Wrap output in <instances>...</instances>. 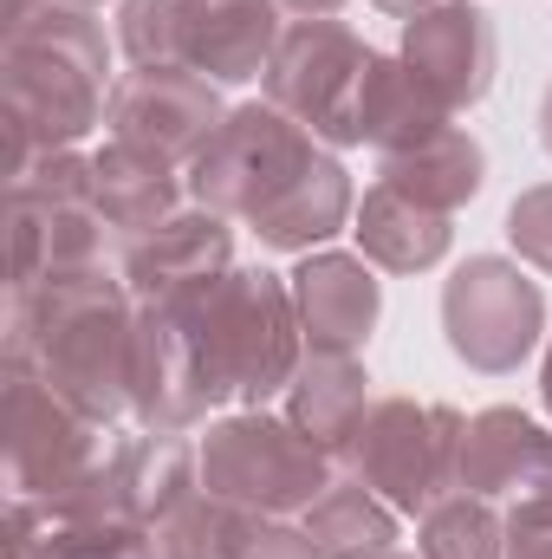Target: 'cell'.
<instances>
[{"label": "cell", "mask_w": 552, "mask_h": 559, "mask_svg": "<svg viewBox=\"0 0 552 559\" xmlns=\"http://www.w3.org/2000/svg\"><path fill=\"white\" fill-rule=\"evenodd\" d=\"M7 358L33 365L65 404L111 423L131 411V358H137V293L105 274H52L13 286L7 306Z\"/></svg>", "instance_id": "obj_1"}, {"label": "cell", "mask_w": 552, "mask_h": 559, "mask_svg": "<svg viewBox=\"0 0 552 559\" xmlns=\"http://www.w3.org/2000/svg\"><path fill=\"white\" fill-rule=\"evenodd\" d=\"M111 46L92 7L39 0L7 20V176L33 156L72 150L111 105Z\"/></svg>", "instance_id": "obj_2"}, {"label": "cell", "mask_w": 552, "mask_h": 559, "mask_svg": "<svg viewBox=\"0 0 552 559\" xmlns=\"http://www.w3.org/2000/svg\"><path fill=\"white\" fill-rule=\"evenodd\" d=\"M195 345V365H202V391L208 404H267L274 391H286L299 378V306H292V286L261 267H235V274H215L208 286L182 293L169 306Z\"/></svg>", "instance_id": "obj_3"}, {"label": "cell", "mask_w": 552, "mask_h": 559, "mask_svg": "<svg viewBox=\"0 0 552 559\" xmlns=\"http://www.w3.org/2000/svg\"><path fill=\"white\" fill-rule=\"evenodd\" d=\"M461 429L448 404H416V397H377L345 462L371 495H384L397 514H429L461 488Z\"/></svg>", "instance_id": "obj_4"}, {"label": "cell", "mask_w": 552, "mask_h": 559, "mask_svg": "<svg viewBox=\"0 0 552 559\" xmlns=\"http://www.w3.org/2000/svg\"><path fill=\"white\" fill-rule=\"evenodd\" d=\"M202 488L248 514H292L332 488V449H319L292 417L248 411L202 436Z\"/></svg>", "instance_id": "obj_5"}, {"label": "cell", "mask_w": 552, "mask_h": 559, "mask_svg": "<svg viewBox=\"0 0 552 559\" xmlns=\"http://www.w3.org/2000/svg\"><path fill=\"white\" fill-rule=\"evenodd\" d=\"M111 436H118L111 423L85 417L33 365L7 358V481H13V501H65V495H79L98 475Z\"/></svg>", "instance_id": "obj_6"}, {"label": "cell", "mask_w": 552, "mask_h": 559, "mask_svg": "<svg viewBox=\"0 0 552 559\" xmlns=\"http://www.w3.org/2000/svg\"><path fill=\"white\" fill-rule=\"evenodd\" d=\"M312 156H319L312 131L292 124L279 105H241V111H228V124L202 143V156L189 163V189H195L202 209L254 222L261 209H274L279 189Z\"/></svg>", "instance_id": "obj_7"}, {"label": "cell", "mask_w": 552, "mask_h": 559, "mask_svg": "<svg viewBox=\"0 0 552 559\" xmlns=\"http://www.w3.org/2000/svg\"><path fill=\"white\" fill-rule=\"evenodd\" d=\"M371 46L338 20H292L267 66V105H279L312 138L358 143V92L371 72Z\"/></svg>", "instance_id": "obj_8"}, {"label": "cell", "mask_w": 552, "mask_h": 559, "mask_svg": "<svg viewBox=\"0 0 552 559\" xmlns=\"http://www.w3.org/2000/svg\"><path fill=\"white\" fill-rule=\"evenodd\" d=\"M442 332H448L455 358H468L475 371L501 378V371H514L540 345V332H547V293L520 274L514 261L475 254L442 286Z\"/></svg>", "instance_id": "obj_9"}, {"label": "cell", "mask_w": 552, "mask_h": 559, "mask_svg": "<svg viewBox=\"0 0 552 559\" xmlns=\"http://www.w3.org/2000/svg\"><path fill=\"white\" fill-rule=\"evenodd\" d=\"M105 124L118 143H137L163 163H195L202 143L228 124L221 98H215V79L189 72V66H137L111 85V105H105Z\"/></svg>", "instance_id": "obj_10"}, {"label": "cell", "mask_w": 552, "mask_h": 559, "mask_svg": "<svg viewBox=\"0 0 552 559\" xmlns=\"http://www.w3.org/2000/svg\"><path fill=\"white\" fill-rule=\"evenodd\" d=\"M404 59H410L416 79L442 98V111H468V105L488 98L501 46H494V26H488L481 7L448 0V7L416 13L404 26Z\"/></svg>", "instance_id": "obj_11"}, {"label": "cell", "mask_w": 552, "mask_h": 559, "mask_svg": "<svg viewBox=\"0 0 552 559\" xmlns=\"http://www.w3.org/2000/svg\"><path fill=\"white\" fill-rule=\"evenodd\" d=\"M215 274H228V215L215 209L169 215L163 228L124 241V286L143 306H176L182 293L208 286Z\"/></svg>", "instance_id": "obj_12"}, {"label": "cell", "mask_w": 552, "mask_h": 559, "mask_svg": "<svg viewBox=\"0 0 552 559\" xmlns=\"http://www.w3.org/2000/svg\"><path fill=\"white\" fill-rule=\"evenodd\" d=\"M131 411H137L143 429H169V436H182L208 411L202 365H195V345H189L182 319L169 306H143V299H137V358H131Z\"/></svg>", "instance_id": "obj_13"}, {"label": "cell", "mask_w": 552, "mask_h": 559, "mask_svg": "<svg viewBox=\"0 0 552 559\" xmlns=\"http://www.w3.org/2000/svg\"><path fill=\"white\" fill-rule=\"evenodd\" d=\"M279 52V0H189L182 66L202 79H261Z\"/></svg>", "instance_id": "obj_14"}, {"label": "cell", "mask_w": 552, "mask_h": 559, "mask_svg": "<svg viewBox=\"0 0 552 559\" xmlns=\"http://www.w3.org/2000/svg\"><path fill=\"white\" fill-rule=\"evenodd\" d=\"M292 306H299V325H305L312 352H364V338L377 325V306H384V286L351 254H312L292 274Z\"/></svg>", "instance_id": "obj_15"}, {"label": "cell", "mask_w": 552, "mask_h": 559, "mask_svg": "<svg viewBox=\"0 0 552 559\" xmlns=\"http://www.w3.org/2000/svg\"><path fill=\"white\" fill-rule=\"evenodd\" d=\"M7 222H13V286L52 274H98L105 248H111V222L92 202H13L7 195Z\"/></svg>", "instance_id": "obj_16"}, {"label": "cell", "mask_w": 552, "mask_h": 559, "mask_svg": "<svg viewBox=\"0 0 552 559\" xmlns=\"http://www.w3.org/2000/svg\"><path fill=\"white\" fill-rule=\"evenodd\" d=\"M7 547L26 559H163L143 534V521L124 514H65L52 501H13Z\"/></svg>", "instance_id": "obj_17"}, {"label": "cell", "mask_w": 552, "mask_h": 559, "mask_svg": "<svg viewBox=\"0 0 552 559\" xmlns=\"http://www.w3.org/2000/svg\"><path fill=\"white\" fill-rule=\"evenodd\" d=\"M92 209L111 222V235L137 241V235L163 228L176 215V176H169L163 156L111 138L92 156Z\"/></svg>", "instance_id": "obj_18"}, {"label": "cell", "mask_w": 552, "mask_h": 559, "mask_svg": "<svg viewBox=\"0 0 552 559\" xmlns=\"http://www.w3.org/2000/svg\"><path fill=\"white\" fill-rule=\"evenodd\" d=\"M552 455V436L520 411H481L461 429V488L455 495H520Z\"/></svg>", "instance_id": "obj_19"}, {"label": "cell", "mask_w": 552, "mask_h": 559, "mask_svg": "<svg viewBox=\"0 0 552 559\" xmlns=\"http://www.w3.org/2000/svg\"><path fill=\"white\" fill-rule=\"evenodd\" d=\"M364 365H358V352H312L305 365H299V378L286 384L292 397H286V417L299 423L319 449H332V455H345L351 449V436H358V423L371 411V397H364Z\"/></svg>", "instance_id": "obj_20"}, {"label": "cell", "mask_w": 552, "mask_h": 559, "mask_svg": "<svg viewBox=\"0 0 552 559\" xmlns=\"http://www.w3.org/2000/svg\"><path fill=\"white\" fill-rule=\"evenodd\" d=\"M481 176H488L481 143L468 138V131H455V124H442L435 138H422V143H410V150H391V156H384V182L404 189V195L422 202V209H435V215H455L461 202H475Z\"/></svg>", "instance_id": "obj_21"}, {"label": "cell", "mask_w": 552, "mask_h": 559, "mask_svg": "<svg viewBox=\"0 0 552 559\" xmlns=\"http://www.w3.org/2000/svg\"><path fill=\"white\" fill-rule=\"evenodd\" d=\"M442 124H448V111L410 72V59H371L364 92H358V143H377L391 156V150L435 138Z\"/></svg>", "instance_id": "obj_22"}, {"label": "cell", "mask_w": 552, "mask_h": 559, "mask_svg": "<svg viewBox=\"0 0 552 559\" xmlns=\"http://www.w3.org/2000/svg\"><path fill=\"white\" fill-rule=\"evenodd\" d=\"M358 248L364 261L391 267V274H416V267H435L448 254V215L410 202L404 189L377 182L364 202H358Z\"/></svg>", "instance_id": "obj_23"}, {"label": "cell", "mask_w": 552, "mask_h": 559, "mask_svg": "<svg viewBox=\"0 0 552 559\" xmlns=\"http://www.w3.org/2000/svg\"><path fill=\"white\" fill-rule=\"evenodd\" d=\"M345 215H351V182H345V169L319 150L286 189H279L274 209H261L248 228L267 241V248H312V241H325V235H338L345 228Z\"/></svg>", "instance_id": "obj_24"}, {"label": "cell", "mask_w": 552, "mask_h": 559, "mask_svg": "<svg viewBox=\"0 0 552 559\" xmlns=\"http://www.w3.org/2000/svg\"><path fill=\"white\" fill-rule=\"evenodd\" d=\"M305 534L319 540L325 559H377V554H391V540H397V514L364 481H332L305 508Z\"/></svg>", "instance_id": "obj_25"}, {"label": "cell", "mask_w": 552, "mask_h": 559, "mask_svg": "<svg viewBox=\"0 0 552 559\" xmlns=\"http://www.w3.org/2000/svg\"><path fill=\"white\" fill-rule=\"evenodd\" d=\"M254 534H261V514H248V508H235L208 488L189 495L169 521H156L163 559H248Z\"/></svg>", "instance_id": "obj_26"}, {"label": "cell", "mask_w": 552, "mask_h": 559, "mask_svg": "<svg viewBox=\"0 0 552 559\" xmlns=\"http://www.w3.org/2000/svg\"><path fill=\"white\" fill-rule=\"evenodd\" d=\"M422 559H507L488 495H448L422 514Z\"/></svg>", "instance_id": "obj_27"}, {"label": "cell", "mask_w": 552, "mask_h": 559, "mask_svg": "<svg viewBox=\"0 0 552 559\" xmlns=\"http://www.w3.org/2000/svg\"><path fill=\"white\" fill-rule=\"evenodd\" d=\"M182 13L189 0H124L118 46L131 66H182Z\"/></svg>", "instance_id": "obj_28"}, {"label": "cell", "mask_w": 552, "mask_h": 559, "mask_svg": "<svg viewBox=\"0 0 552 559\" xmlns=\"http://www.w3.org/2000/svg\"><path fill=\"white\" fill-rule=\"evenodd\" d=\"M507 241L520 248V261H533L540 274H552V182L527 189L507 209Z\"/></svg>", "instance_id": "obj_29"}, {"label": "cell", "mask_w": 552, "mask_h": 559, "mask_svg": "<svg viewBox=\"0 0 552 559\" xmlns=\"http://www.w3.org/2000/svg\"><path fill=\"white\" fill-rule=\"evenodd\" d=\"M248 559H325V554H319V540L305 527H261Z\"/></svg>", "instance_id": "obj_30"}, {"label": "cell", "mask_w": 552, "mask_h": 559, "mask_svg": "<svg viewBox=\"0 0 552 559\" xmlns=\"http://www.w3.org/2000/svg\"><path fill=\"white\" fill-rule=\"evenodd\" d=\"M371 7H384V13H397V20H416V13H435V7H448V0H371Z\"/></svg>", "instance_id": "obj_31"}, {"label": "cell", "mask_w": 552, "mask_h": 559, "mask_svg": "<svg viewBox=\"0 0 552 559\" xmlns=\"http://www.w3.org/2000/svg\"><path fill=\"white\" fill-rule=\"evenodd\" d=\"M279 7H292L299 20H332V13H338L345 0H279Z\"/></svg>", "instance_id": "obj_32"}, {"label": "cell", "mask_w": 552, "mask_h": 559, "mask_svg": "<svg viewBox=\"0 0 552 559\" xmlns=\"http://www.w3.org/2000/svg\"><path fill=\"white\" fill-rule=\"evenodd\" d=\"M540 143H547V156H552V85H547V98H540Z\"/></svg>", "instance_id": "obj_33"}, {"label": "cell", "mask_w": 552, "mask_h": 559, "mask_svg": "<svg viewBox=\"0 0 552 559\" xmlns=\"http://www.w3.org/2000/svg\"><path fill=\"white\" fill-rule=\"evenodd\" d=\"M540 391H547V411H552V352H547V378H540Z\"/></svg>", "instance_id": "obj_34"}, {"label": "cell", "mask_w": 552, "mask_h": 559, "mask_svg": "<svg viewBox=\"0 0 552 559\" xmlns=\"http://www.w3.org/2000/svg\"><path fill=\"white\" fill-rule=\"evenodd\" d=\"M72 7H98V0H72Z\"/></svg>", "instance_id": "obj_35"}, {"label": "cell", "mask_w": 552, "mask_h": 559, "mask_svg": "<svg viewBox=\"0 0 552 559\" xmlns=\"http://www.w3.org/2000/svg\"><path fill=\"white\" fill-rule=\"evenodd\" d=\"M7 559H26V554H13V547H7Z\"/></svg>", "instance_id": "obj_36"}, {"label": "cell", "mask_w": 552, "mask_h": 559, "mask_svg": "<svg viewBox=\"0 0 552 559\" xmlns=\"http://www.w3.org/2000/svg\"><path fill=\"white\" fill-rule=\"evenodd\" d=\"M377 559H404V554H377Z\"/></svg>", "instance_id": "obj_37"}]
</instances>
